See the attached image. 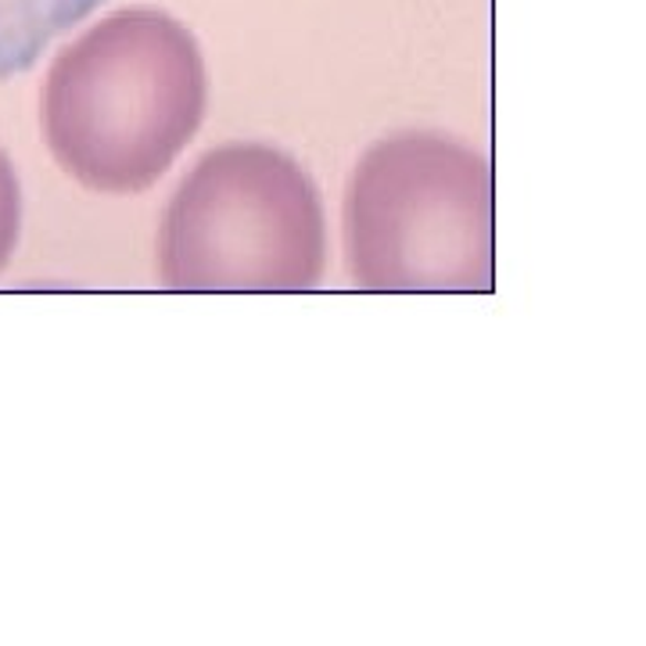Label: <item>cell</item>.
Here are the masks:
<instances>
[{
	"instance_id": "3957f363",
	"label": "cell",
	"mask_w": 646,
	"mask_h": 646,
	"mask_svg": "<svg viewBox=\"0 0 646 646\" xmlns=\"http://www.w3.org/2000/svg\"><path fill=\"white\" fill-rule=\"evenodd\" d=\"M323 267L320 190L270 144L201 155L162 216L158 277L173 291H310Z\"/></svg>"
},
{
	"instance_id": "5b68a950",
	"label": "cell",
	"mask_w": 646,
	"mask_h": 646,
	"mask_svg": "<svg viewBox=\"0 0 646 646\" xmlns=\"http://www.w3.org/2000/svg\"><path fill=\"white\" fill-rule=\"evenodd\" d=\"M22 227V195H19V176H14L8 155L0 152V270L11 259L14 244H19Z\"/></svg>"
},
{
	"instance_id": "6da1fadb",
	"label": "cell",
	"mask_w": 646,
	"mask_h": 646,
	"mask_svg": "<svg viewBox=\"0 0 646 646\" xmlns=\"http://www.w3.org/2000/svg\"><path fill=\"white\" fill-rule=\"evenodd\" d=\"M209 72L195 33L158 8H123L51 62L43 140L97 195H140L198 134Z\"/></svg>"
},
{
	"instance_id": "7a4b0ae2",
	"label": "cell",
	"mask_w": 646,
	"mask_h": 646,
	"mask_svg": "<svg viewBox=\"0 0 646 646\" xmlns=\"http://www.w3.org/2000/svg\"><path fill=\"white\" fill-rule=\"evenodd\" d=\"M342 223L363 291H492V166L460 140L371 144L352 169Z\"/></svg>"
},
{
	"instance_id": "277c9868",
	"label": "cell",
	"mask_w": 646,
	"mask_h": 646,
	"mask_svg": "<svg viewBox=\"0 0 646 646\" xmlns=\"http://www.w3.org/2000/svg\"><path fill=\"white\" fill-rule=\"evenodd\" d=\"M105 0H0V80L33 69L51 43Z\"/></svg>"
}]
</instances>
